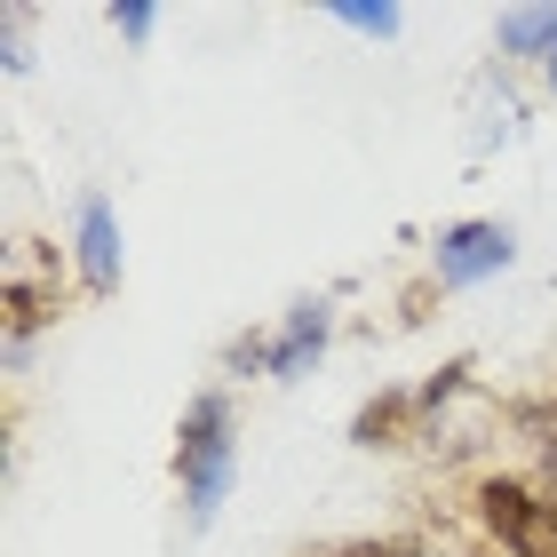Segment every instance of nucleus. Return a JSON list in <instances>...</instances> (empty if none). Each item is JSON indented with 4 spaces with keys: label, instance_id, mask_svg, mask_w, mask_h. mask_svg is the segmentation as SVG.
<instances>
[{
    "label": "nucleus",
    "instance_id": "obj_12",
    "mask_svg": "<svg viewBox=\"0 0 557 557\" xmlns=\"http://www.w3.org/2000/svg\"><path fill=\"white\" fill-rule=\"evenodd\" d=\"M104 24H112L128 48H151V33H160V9H151V0H112Z\"/></svg>",
    "mask_w": 557,
    "mask_h": 557
},
{
    "label": "nucleus",
    "instance_id": "obj_17",
    "mask_svg": "<svg viewBox=\"0 0 557 557\" xmlns=\"http://www.w3.org/2000/svg\"><path fill=\"white\" fill-rule=\"evenodd\" d=\"M549 542H557V494H549Z\"/></svg>",
    "mask_w": 557,
    "mask_h": 557
},
{
    "label": "nucleus",
    "instance_id": "obj_9",
    "mask_svg": "<svg viewBox=\"0 0 557 557\" xmlns=\"http://www.w3.org/2000/svg\"><path fill=\"white\" fill-rule=\"evenodd\" d=\"M470 374H478V359H462V350H454V359H438V367H430L422 383H414V407H422V422H438V414L454 407V398L470 391Z\"/></svg>",
    "mask_w": 557,
    "mask_h": 557
},
{
    "label": "nucleus",
    "instance_id": "obj_16",
    "mask_svg": "<svg viewBox=\"0 0 557 557\" xmlns=\"http://www.w3.org/2000/svg\"><path fill=\"white\" fill-rule=\"evenodd\" d=\"M542 88H549V96H557V57H549V64H542Z\"/></svg>",
    "mask_w": 557,
    "mask_h": 557
},
{
    "label": "nucleus",
    "instance_id": "obj_10",
    "mask_svg": "<svg viewBox=\"0 0 557 557\" xmlns=\"http://www.w3.org/2000/svg\"><path fill=\"white\" fill-rule=\"evenodd\" d=\"M326 16H335L343 33H367V40H398L407 33V9H398V0H335Z\"/></svg>",
    "mask_w": 557,
    "mask_h": 557
},
{
    "label": "nucleus",
    "instance_id": "obj_6",
    "mask_svg": "<svg viewBox=\"0 0 557 557\" xmlns=\"http://www.w3.org/2000/svg\"><path fill=\"white\" fill-rule=\"evenodd\" d=\"M557 57V0H525V9H502L494 16V64H549Z\"/></svg>",
    "mask_w": 557,
    "mask_h": 557
},
{
    "label": "nucleus",
    "instance_id": "obj_18",
    "mask_svg": "<svg viewBox=\"0 0 557 557\" xmlns=\"http://www.w3.org/2000/svg\"><path fill=\"white\" fill-rule=\"evenodd\" d=\"M462 557H502V549H486V542H478V549H462Z\"/></svg>",
    "mask_w": 557,
    "mask_h": 557
},
{
    "label": "nucleus",
    "instance_id": "obj_15",
    "mask_svg": "<svg viewBox=\"0 0 557 557\" xmlns=\"http://www.w3.org/2000/svg\"><path fill=\"white\" fill-rule=\"evenodd\" d=\"M534 486H542V494H557V446H542V454H534Z\"/></svg>",
    "mask_w": 557,
    "mask_h": 557
},
{
    "label": "nucleus",
    "instance_id": "obj_1",
    "mask_svg": "<svg viewBox=\"0 0 557 557\" xmlns=\"http://www.w3.org/2000/svg\"><path fill=\"white\" fill-rule=\"evenodd\" d=\"M232 478H239V414H232V391L208 383L191 391L184 422H175V486H184V525L208 534L232 502Z\"/></svg>",
    "mask_w": 557,
    "mask_h": 557
},
{
    "label": "nucleus",
    "instance_id": "obj_7",
    "mask_svg": "<svg viewBox=\"0 0 557 557\" xmlns=\"http://www.w3.org/2000/svg\"><path fill=\"white\" fill-rule=\"evenodd\" d=\"M422 438V407H414V391H374L359 414H350V446L359 454H391V446H407Z\"/></svg>",
    "mask_w": 557,
    "mask_h": 557
},
{
    "label": "nucleus",
    "instance_id": "obj_5",
    "mask_svg": "<svg viewBox=\"0 0 557 557\" xmlns=\"http://www.w3.org/2000/svg\"><path fill=\"white\" fill-rule=\"evenodd\" d=\"M326 343H335V295L287 302V319L271 326V383H302L326 359Z\"/></svg>",
    "mask_w": 557,
    "mask_h": 557
},
{
    "label": "nucleus",
    "instance_id": "obj_8",
    "mask_svg": "<svg viewBox=\"0 0 557 557\" xmlns=\"http://www.w3.org/2000/svg\"><path fill=\"white\" fill-rule=\"evenodd\" d=\"M64 319V295L57 278H33V271H9V350H33L40 326Z\"/></svg>",
    "mask_w": 557,
    "mask_h": 557
},
{
    "label": "nucleus",
    "instance_id": "obj_4",
    "mask_svg": "<svg viewBox=\"0 0 557 557\" xmlns=\"http://www.w3.org/2000/svg\"><path fill=\"white\" fill-rule=\"evenodd\" d=\"M72 271H81L88 295H120V271H128V247H120V215L104 191H88L72 208Z\"/></svg>",
    "mask_w": 557,
    "mask_h": 557
},
{
    "label": "nucleus",
    "instance_id": "obj_14",
    "mask_svg": "<svg viewBox=\"0 0 557 557\" xmlns=\"http://www.w3.org/2000/svg\"><path fill=\"white\" fill-rule=\"evenodd\" d=\"M223 374H271V335L263 326H247V335L223 343Z\"/></svg>",
    "mask_w": 557,
    "mask_h": 557
},
{
    "label": "nucleus",
    "instance_id": "obj_13",
    "mask_svg": "<svg viewBox=\"0 0 557 557\" xmlns=\"http://www.w3.org/2000/svg\"><path fill=\"white\" fill-rule=\"evenodd\" d=\"M326 557H430L422 534H359V542H335Z\"/></svg>",
    "mask_w": 557,
    "mask_h": 557
},
{
    "label": "nucleus",
    "instance_id": "obj_2",
    "mask_svg": "<svg viewBox=\"0 0 557 557\" xmlns=\"http://www.w3.org/2000/svg\"><path fill=\"white\" fill-rule=\"evenodd\" d=\"M470 525H478V542L502 549V557H557L549 494L534 486V470H478L470 478Z\"/></svg>",
    "mask_w": 557,
    "mask_h": 557
},
{
    "label": "nucleus",
    "instance_id": "obj_11",
    "mask_svg": "<svg viewBox=\"0 0 557 557\" xmlns=\"http://www.w3.org/2000/svg\"><path fill=\"white\" fill-rule=\"evenodd\" d=\"M502 422H510V438H525V446H557V391H542V398H502Z\"/></svg>",
    "mask_w": 557,
    "mask_h": 557
},
{
    "label": "nucleus",
    "instance_id": "obj_3",
    "mask_svg": "<svg viewBox=\"0 0 557 557\" xmlns=\"http://www.w3.org/2000/svg\"><path fill=\"white\" fill-rule=\"evenodd\" d=\"M518 263V232L494 215H462V223H438V239H430V278H438L446 295L462 287H486Z\"/></svg>",
    "mask_w": 557,
    "mask_h": 557
}]
</instances>
